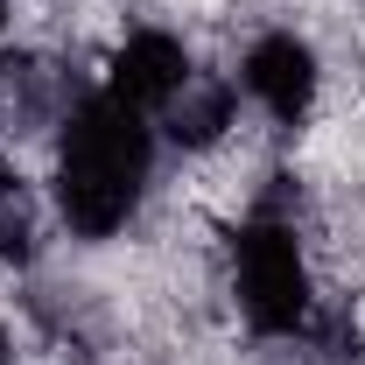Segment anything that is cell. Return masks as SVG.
Returning <instances> with one entry per match:
<instances>
[{
  "label": "cell",
  "instance_id": "cell-1",
  "mask_svg": "<svg viewBox=\"0 0 365 365\" xmlns=\"http://www.w3.org/2000/svg\"><path fill=\"white\" fill-rule=\"evenodd\" d=\"M155 176V127L113 91H91L63 113L56 140V211L78 239H113L140 211Z\"/></svg>",
  "mask_w": 365,
  "mask_h": 365
},
{
  "label": "cell",
  "instance_id": "cell-2",
  "mask_svg": "<svg viewBox=\"0 0 365 365\" xmlns=\"http://www.w3.org/2000/svg\"><path fill=\"white\" fill-rule=\"evenodd\" d=\"M232 295L239 317L260 337H302L317 317V281H309V253L281 211H253L232 232Z\"/></svg>",
  "mask_w": 365,
  "mask_h": 365
},
{
  "label": "cell",
  "instance_id": "cell-3",
  "mask_svg": "<svg viewBox=\"0 0 365 365\" xmlns=\"http://www.w3.org/2000/svg\"><path fill=\"white\" fill-rule=\"evenodd\" d=\"M317 49L302 43L295 29H267L260 43L246 49V63H239V91L267 113L274 127H302L309 120V106H317Z\"/></svg>",
  "mask_w": 365,
  "mask_h": 365
},
{
  "label": "cell",
  "instance_id": "cell-4",
  "mask_svg": "<svg viewBox=\"0 0 365 365\" xmlns=\"http://www.w3.org/2000/svg\"><path fill=\"white\" fill-rule=\"evenodd\" d=\"M190 78H197V71H190V49H182L169 29H134L127 43L113 49L106 91H113V98H127V106L148 113V120H162V106H169Z\"/></svg>",
  "mask_w": 365,
  "mask_h": 365
},
{
  "label": "cell",
  "instance_id": "cell-5",
  "mask_svg": "<svg viewBox=\"0 0 365 365\" xmlns=\"http://www.w3.org/2000/svg\"><path fill=\"white\" fill-rule=\"evenodd\" d=\"M162 127H169V140L176 148H218V140L239 127V91L225 85V78H190V85L162 106Z\"/></svg>",
  "mask_w": 365,
  "mask_h": 365
},
{
  "label": "cell",
  "instance_id": "cell-6",
  "mask_svg": "<svg viewBox=\"0 0 365 365\" xmlns=\"http://www.w3.org/2000/svg\"><path fill=\"white\" fill-rule=\"evenodd\" d=\"M29 253H36V197H29V182H21V176L0 169V260L21 267Z\"/></svg>",
  "mask_w": 365,
  "mask_h": 365
},
{
  "label": "cell",
  "instance_id": "cell-7",
  "mask_svg": "<svg viewBox=\"0 0 365 365\" xmlns=\"http://www.w3.org/2000/svg\"><path fill=\"white\" fill-rule=\"evenodd\" d=\"M0 365H14V337L7 330H0Z\"/></svg>",
  "mask_w": 365,
  "mask_h": 365
},
{
  "label": "cell",
  "instance_id": "cell-8",
  "mask_svg": "<svg viewBox=\"0 0 365 365\" xmlns=\"http://www.w3.org/2000/svg\"><path fill=\"white\" fill-rule=\"evenodd\" d=\"M0 49H7V0H0Z\"/></svg>",
  "mask_w": 365,
  "mask_h": 365
}]
</instances>
